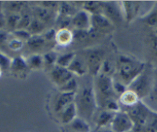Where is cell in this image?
Wrapping results in <instances>:
<instances>
[{"mask_svg": "<svg viewBox=\"0 0 157 132\" xmlns=\"http://www.w3.org/2000/svg\"><path fill=\"white\" fill-rule=\"evenodd\" d=\"M121 81L128 86L146 69V64L127 55H121L117 62Z\"/></svg>", "mask_w": 157, "mask_h": 132, "instance_id": "cell-1", "label": "cell"}, {"mask_svg": "<svg viewBox=\"0 0 157 132\" xmlns=\"http://www.w3.org/2000/svg\"><path fill=\"white\" fill-rule=\"evenodd\" d=\"M75 104L78 109V115H80L78 117L87 121L92 118L98 106L94 90L89 87L81 89L76 95Z\"/></svg>", "mask_w": 157, "mask_h": 132, "instance_id": "cell-2", "label": "cell"}, {"mask_svg": "<svg viewBox=\"0 0 157 132\" xmlns=\"http://www.w3.org/2000/svg\"><path fill=\"white\" fill-rule=\"evenodd\" d=\"M98 104L104 103L114 98L117 95L113 88V81L111 77L105 74L100 73L97 76L96 90H94Z\"/></svg>", "mask_w": 157, "mask_h": 132, "instance_id": "cell-3", "label": "cell"}, {"mask_svg": "<svg viewBox=\"0 0 157 132\" xmlns=\"http://www.w3.org/2000/svg\"><path fill=\"white\" fill-rule=\"evenodd\" d=\"M153 87V83L151 75L145 69L127 86V89L134 92L140 100L150 95Z\"/></svg>", "mask_w": 157, "mask_h": 132, "instance_id": "cell-4", "label": "cell"}, {"mask_svg": "<svg viewBox=\"0 0 157 132\" xmlns=\"http://www.w3.org/2000/svg\"><path fill=\"white\" fill-rule=\"evenodd\" d=\"M110 127L114 132H129L133 130L134 124L125 111H120L115 114Z\"/></svg>", "mask_w": 157, "mask_h": 132, "instance_id": "cell-5", "label": "cell"}, {"mask_svg": "<svg viewBox=\"0 0 157 132\" xmlns=\"http://www.w3.org/2000/svg\"><path fill=\"white\" fill-rule=\"evenodd\" d=\"M102 14H104L113 24H118L124 18L121 2H103Z\"/></svg>", "mask_w": 157, "mask_h": 132, "instance_id": "cell-6", "label": "cell"}, {"mask_svg": "<svg viewBox=\"0 0 157 132\" xmlns=\"http://www.w3.org/2000/svg\"><path fill=\"white\" fill-rule=\"evenodd\" d=\"M87 70L94 75L98 76L101 73L104 63V53L100 49H92L87 53L86 58Z\"/></svg>", "mask_w": 157, "mask_h": 132, "instance_id": "cell-7", "label": "cell"}, {"mask_svg": "<svg viewBox=\"0 0 157 132\" xmlns=\"http://www.w3.org/2000/svg\"><path fill=\"white\" fill-rule=\"evenodd\" d=\"M50 77L55 84L58 87H61L72 79L74 78V75L67 68H63L55 64L51 70Z\"/></svg>", "mask_w": 157, "mask_h": 132, "instance_id": "cell-8", "label": "cell"}, {"mask_svg": "<svg viewBox=\"0 0 157 132\" xmlns=\"http://www.w3.org/2000/svg\"><path fill=\"white\" fill-rule=\"evenodd\" d=\"M91 29L98 33L108 32L113 30V24L104 15H91Z\"/></svg>", "mask_w": 157, "mask_h": 132, "instance_id": "cell-9", "label": "cell"}, {"mask_svg": "<svg viewBox=\"0 0 157 132\" xmlns=\"http://www.w3.org/2000/svg\"><path fill=\"white\" fill-rule=\"evenodd\" d=\"M72 25L76 30H89L91 29V15L82 9L72 17Z\"/></svg>", "mask_w": 157, "mask_h": 132, "instance_id": "cell-10", "label": "cell"}, {"mask_svg": "<svg viewBox=\"0 0 157 132\" xmlns=\"http://www.w3.org/2000/svg\"><path fill=\"white\" fill-rule=\"evenodd\" d=\"M77 92H61L55 103L54 110L56 113L61 114L66 107L75 102Z\"/></svg>", "mask_w": 157, "mask_h": 132, "instance_id": "cell-11", "label": "cell"}, {"mask_svg": "<svg viewBox=\"0 0 157 132\" xmlns=\"http://www.w3.org/2000/svg\"><path fill=\"white\" fill-rule=\"evenodd\" d=\"M122 8L124 18L127 21H130L139 13L141 8V2H120Z\"/></svg>", "mask_w": 157, "mask_h": 132, "instance_id": "cell-12", "label": "cell"}, {"mask_svg": "<svg viewBox=\"0 0 157 132\" xmlns=\"http://www.w3.org/2000/svg\"><path fill=\"white\" fill-rule=\"evenodd\" d=\"M67 68L74 75H78V76H82L87 71L85 60L78 58V56H75Z\"/></svg>", "mask_w": 157, "mask_h": 132, "instance_id": "cell-13", "label": "cell"}, {"mask_svg": "<svg viewBox=\"0 0 157 132\" xmlns=\"http://www.w3.org/2000/svg\"><path fill=\"white\" fill-rule=\"evenodd\" d=\"M61 120L63 124H69L78 117V109L75 102L67 106L61 114Z\"/></svg>", "mask_w": 157, "mask_h": 132, "instance_id": "cell-14", "label": "cell"}, {"mask_svg": "<svg viewBox=\"0 0 157 132\" xmlns=\"http://www.w3.org/2000/svg\"><path fill=\"white\" fill-rule=\"evenodd\" d=\"M68 125L72 132H91L89 123L80 117H77Z\"/></svg>", "mask_w": 157, "mask_h": 132, "instance_id": "cell-15", "label": "cell"}, {"mask_svg": "<svg viewBox=\"0 0 157 132\" xmlns=\"http://www.w3.org/2000/svg\"><path fill=\"white\" fill-rule=\"evenodd\" d=\"M34 12L35 14V18L44 22V24L46 22H50L52 20L54 19L53 11L41 6L35 7Z\"/></svg>", "mask_w": 157, "mask_h": 132, "instance_id": "cell-16", "label": "cell"}, {"mask_svg": "<svg viewBox=\"0 0 157 132\" xmlns=\"http://www.w3.org/2000/svg\"><path fill=\"white\" fill-rule=\"evenodd\" d=\"M139 101H140V100L138 98L136 94L132 91L128 90V89L123 95L120 96L121 104L127 107H133V105L137 104Z\"/></svg>", "mask_w": 157, "mask_h": 132, "instance_id": "cell-17", "label": "cell"}, {"mask_svg": "<svg viewBox=\"0 0 157 132\" xmlns=\"http://www.w3.org/2000/svg\"><path fill=\"white\" fill-rule=\"evenodd\" d=\"M74 39L73 32L69 30L68 29H60L57 32L55 41L61 45H67Z\"/></svg>", "mask_w": 157, "mask_h": 132, "instance_id": "cell-18", "label": "cell"}, {"mask_svg": "<svg viewBox=\"0 0 157 132\" xmlns=\"http://www.w3.org/2000/svg\"><path fill=\"white\" fill-rule=\"evenodd\" d=\"M115 114L116 113H114V112L110 111L107 110L102 111L97 118V128L107 127V125L110 124V123H111Z\"/></svg>", "mask_w": 157, "mask_h": 132, "instance_id": "cell-19", "label": "cell"}, {"mask_svg": "<svg viewBox=\"0 0 157 132\" xmlns=\"http://www.w3.org/2000/svg\"><path fill=\"white\" fill-rule=\"evenodd\" d=\"M26 42L29 49L32 50H39L45 45L46 39L44 35H32V37Z\"/></svg>", "mask_w": 157, "mask_h": 132, "instance_id": "cell-20", "label": "cell"}, {"mask_svg": "<svg viewBox=\"0 0 157 132\" xmlns=\"http://www.w3.org/2000/svg\"><path fill=\"white\" fill-rule=\"evenodd\" d=\"M83 9L91 15L102 14V2H84Z\"/></svg>", "mask_w": 157, "mask_h": 132, "instance_id": "cell-21", "label": "cell"}, {"mask_svg": "<svg viewBox=\"0 0 157 132\" xmlns=\"http://www.w3.org/2000/svg\"><path fill=\"white\" fill-rule=\"evenodd\" d=\"M45 29V24L41 21L38 20V18H35L32 20L29 27L27 30L30 32L32 35H41V32Z\"/></svg>", "mask_w": 157, "mask_h": 132, "instance_id": "cell-22", "label": "cell"}, {"mask_svg": "<svg viewBox=\"0 0 157 132\" xmlns=\"http://www.w3.org/2000/svg\"><path fill=\"white\" fill-rule=\"evenodd\" d=\"M29 67L27 61H25L22 57L18 56L12 60L10 68L15 72H23Z\"/></svg>", "mask_w": 157, "mask_h": 132, "instance_id": "cell-23", "label": "cell"}, {"mask_svg": "<svg viewBox=\"0 0 157 132\" xmlns=\"http://www.w3.org/2000/svg\"><path fill=\"white\" fill-rule=\"evenodd\" d=\"M59 12L61 15H65V16L73 17L78 11L76 10V6L66 2H60L59 6Z\"/></svg>", "mask_w": 157, "mask_h": 132, "instance_id": "cell-24", "label": "cell"}, {"mask_svg": "<svg viewBox=\"0 0 157 132\" xmlns=\"http://www.w3.org/2000/svg\"><path fill=\"white\" fill-rule=\"evenodd\" d=\"M75 54L74 52H67V53L62 54L61 55H58V59H57L56 64L63 68H68L71 61L75 58Z\"/></svg>", "mask_w": 157, "mask_h": 132, "instance_id": "cell-25", "label": "cell"}, {"mask_svg": "<svg viewBox=\"0 0 157 132\" xmlns=\"http://www.w3.org/2000/svg\"><path fill=\"white\" fill-rule=\"evenodd\" d=\"M27 62L29 68L35 69L40 68L43 65V64H44L43 56H41V55H38V54L32 55V56L29 58Z\"/></svg>", "mask_w": 157, "mask_h": 132, "instance_id": "cell-26", "label": "cell"}, {"mask_svg": "<svg viewBox=\"0 0 157 132\" xmlns=\"http://www.w3.org/2000/svg\"><path fill=\"white\" fill-rule=\"evenodd\" d=\"M78 88V83L75 78L60 87L61 92H76Z\"/></svg>", "mask_w": 157, "mask_h": 132, "instance_id": "cell-27", "label": "cell"}, {"mask_svg": "<svg viewBox=\"0 0 157 132\" xmlns=\"http://www.w3.org/2000/svg\"><path fill=\"white\" fill-rule=\"evenodd\" d=\"M144 21L149 25L153 26L157 25V10L156 8L144 16Z\"/></svg>", "mask_w": 157, "mask_h": 132, "instance_id": "cell-28", "label": "cell"}, {"mask_svg": "<svg viewBox=\"0 0 157 132\" xmlns=\"http://www.w3.org/2000/svg\"><path fill=\"white\" fill-rule=\"evenodd\" d=\"M103 106L105 107V110L110 111L114 112V113L121 111V106H120L119 103L115 100V98L107 101Z\"/></svg>", "mask_w": 157, "mask_h": 132, "instance_id": "cell-29", "label": "cell"}, {"mask_svg": "<svg viewBox=\"0 0 157 132\" xmlns=\"http://www.w3.org/2000/svg\"><path fill=\"white\" fill-rule=\"evenodd\" d=\"M20 19H21V15L18 13H11L10 15L8 16L7 19H6V22H7L8 25L13 29H17L18 25L19 23Z\"/></svg>", "mask_w": 157, "mask_h": 132, "instance_id": "cell-30", "label": "cell"}, {"mask_svg": "<svg viewBox=\"0 0 157 132\" xmlns=\"http://www.w3.org/2000/svg\"><path fill=\"white\" fill-rule=\"evenodd\" d=\"M58 55L54 52H48L43 55L44 58V63L47 65H55L57 62Z\"/></svg>", "mask_w": 157, "mask_h": 132, "instance_id": "cell-31", "label": "cell"}, {"mask_svg": "<svg viewBox=\"0 0 157 132\" xmlns=\"http://www.w3.org/2000/svg\"><path fill=\"white\" fill-rule=\"evenodd\" d=\"M71 25H72V17L61 15V18H58V25L59 27V30L67 29Z\"/></svg>", "mask_w": 157, "mask_h": 132, "instance_id": "cell-32", "label": "cell"}, {"mask_svg": "<svg viewBox=\"0 0 157 132\" xmlns=\"http://www.w3.org/2000/svg\"><path fill=\"white\" fill-rule=\"evenodd\" d=\"M25 4V2H9L8 9L12 12L11 13H18L24 8Z\"/></svg>", "mask_w": 157, "mask_h": 132, "instance_id": "cell-33", "label": "cell"}, {"mask_svg": "<svg viewBox=\"0 0 157 132\" xmlns=\"http://www.w3.org/2000/svg\"><path fill=\"white\" fill-rule=\"evenodd\" d=\"M14 34H15L17 38L21 40V41L25 40L27 41L32 37V35L27 29H16L14 32Z\"/></svg>", "mask_w": 157, "mask_h": 132, "instance_id": "cell-34", "label": "cell"}, {"mask_svg": "<svg viewBox=\"0 0 157 132\" xmlns=\"http://www.w3.org/2000/svg\"><path fill=\"white\" fill-rule=\"evenodd\" d=\"M113 88H114L117 95H120V96H121L127 90V86L122 81H113Z\"/></svg>", "mask_w": 157, "mask_h": 132, "instance_id": "cell-35", "label": "cell"}, {"mask_svg": "<svg viewBox=\"0 0 157 132\" xmlns=\"http://www.w3.org/2000/svg\"><path fill=\"white\" fill-rule=\"evenodd\" d=\"M12 60L8 58L6 55L0 52V69H8L11 67Z\"/></svg>", "mask_w": 157, "mask_h": 132, "instance_id": "cell-36", "label": "cell"}, {"mask_svg": "<svg viewBox=\"0 0 157 132\" xmlns=\"http://www.w3.org/2000/svg\"><path fill=\"white\" fill-rule=\"evenodd\" d=\"M113 70H114V68H113L111 62L109 61H107V60H104V63H103L102 68H101V73L105 74V75L110 76V74L113 72Z\"/></svg>", "mask_w": 157, "mask_h": 132, "instance_id": "cell-37", "label": "cell"}, {"mask_svg": "<svg viewBox=\"0 0 157 132\" xmlns=\"http://www.w3.org/2000/svg\"><path fill=\"white\" fill-rule=\"evenodd\" d=\"M9 47L12 50H20L23 47V41L17 38H13L9 42Z\"/></svg>", "mask_w": 157, "mask_h": 132, "instance_id": "cell-38", "label": "cell"}, {"mask_svg": "<svg viewBox=\"0 0 157 132\" xmlns=\"http://www.w3.org/2000/svg\"><path fill=\"white\" fill-rule=\"evenodd\" d=\"M57 32H55V29H49L44 33V37L46 39V41H52V40L55 39L56 38Z\"/></svg>", "mask_w": 157, "mask_h": 132, "instance_id": "cell-39", "label": "cell"}, {"mask_svg": "<svg viewBox=\"0 0 157 132\" xmlns=\"http://www.w3.org/2000/svg\"><path fill=\"white\" fill-rule=\"evenodd\" d=\"M149 96L151 97V99L153 102L157 104V81L153 84V89H152L151 93Z\"/></svg>", "mask_w": 157, "mask_h": 132, "instance_id": "cell-40", "label": "cell"}, {"mask_svg": "<svg viewBox=\"0 0 157 132\" xmlns=\"http://www.w3.org/2000/svg\"><path fill=\"white\" fill-rule=\"evenodd\" d=\"M9 38V34L3 29H0V44L6 42Z\"/></svg>", "mask_w": 157, "mask_h": 132, "instance_id": "cell-41", "label": "cell"}, {"mask_svg": "<svg viewBox=\"0 0 157 132\" xmlns=\"http://www.w3.org/2000/svg\"><path fill=\"white\" fill-rule=\"evenodd\" d=\"M6 23V18L2 12H0V29L3 27Z\"/></svg>", "mask_w": 157, "mask_h": 132, "instance_id": "cell-42", "label": "cell"}, {"mask_svg": "<svg viewBox=\"0 0 157 132\" xmlns=\"http://www.w3.org/2000/svg\"><path fill=\"white\" fill-rule=\"evenodd\" d=\"M94 132H114L110 127H101V128H97V130Z\"/></svg>", "mask_w": 157, "mask_h": 132, "instance_id": "cell-43", "label": "cell"}, {"mask_svg": "<svg viewBox=\"0 0 157 132\" xmlns=\"http://www.w3.org/2000/svg\"><path fill=\"white\" fill-rule=\"evenodd\" d=\"M153 47H154L155 50L157 52V30L155 32L154 35H153Z\"/></svg>", "mask_w": 157, "mask_h": 132, "instance_id": "cell-44", "label": "cell"}, {"mask_svg": "<svg viewBox=\"0 0 157 132\" xmlns=\"http://www.w3.org/2000/svg\"><path fill=\"white\" fill-rule=\"evenodd\" d=\"M129 132H134V131H133V130H130V131H129Z\"/></svg>", "mask_w": 157, "mask_h": 132, "instance_id": "cell-45", "label": "cell"}, {"mask_svg": "<svg viewBox=\"0 0 157 132\" xmlns=\"http://www.w3.org/2000/svg\"><path fill=\"white\" fill-rule=\"evenodd\" d=\"M156 78H157V72H156Z\"/></svg>", "mask_w": 157, "mask_h": 132, "instance_id": "cell-46", "label": "cell"}, {"mask_svg": "<svg viewBox=\"0 0 157 132\" xmlns=\"http://www.w3.org/2000/svg\"><path fill=\"white\" fill-rule=\"evenodd\" d=\"M93 132H94V131H93Z\"/></svg>", "mask_w": 157, "mask_h": 132, "instance_id": "cell-47", "label": "cell"}]
</instances>
